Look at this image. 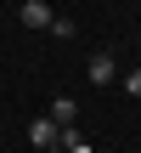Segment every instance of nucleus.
<instances>
[{
	"mask_svg": "<svg viewBox=\"0 0 141 153\" xmlns=\"http://www.w3.org/2000/svg\"><path fill=\"white\" fill-rule=\"evenodd\" d=\"M28 142H34L40 153H57V148H62V125H57L51 114H40V119L28 125Z\"/></svg>",
	"mask_w": 141,
	"mask_h": 153,
	"instance_id": "f257e3e1",
	"label": "nucleus"
},
{
	"mask_svg": "<svg viewBox=\"0 0 141 153\" xmlns=\"http://www.w3.org/2000/svg\"><path fill=\"white\" fill-rule=\"evenodd\" d=\"M17 23H23V28H51V6H45V0H23V6H17Z\"/></svg>",
	"mask_w": 141,
	"mask_h": 153,
	"instance_id": "f03ea898",
	"label": "nucleus"
},
{
	"mask_svg": "<svg viewBox=\"0 0 141 153\" xmlns=\"http://www.w3.org/2000/svg\"><path fill=\"white\" fill-rule=\"evenodd\" d=\"M85 74H90V85H107V79H113V74H119V62H113V57H107V51H96V57H90V68H85Z\"/></svg>",
	"mask_w": 141,
	"mask_h": 153,
	"instance_id": "7ed1b4c3",
	"label": "nucleus"
},
{
	"mask_svg": "<svg viewBox=\"0 0 141 153\" xmlns=\"http://www.w3.org/2000/svg\"><path fill=\"white\" fill-rule=\"evenodd\" d=\"M51 119H57V125H73V119H79V102H73V97H57V102H51Z\"/></svg>",
	"mask_w": 141,
	"mask_h": 153,
	"instance_id": "20e7f679",
	"label": "nucleus"
},
{
	"mask_svg": "<svg viewBox=\"0 0 141 153\" xmlns=\"http://www.w3.org/2000/svg\"><path fill=\"white\" fill-rule=\"evenodd\" d=\"M124 91H130V97H141V68H130V74H124Z\"/></svg>",
	"mask_w": 141,
	"mask_h": 153,
	"instance_id": "39448f33",
	"label": "nucleus"
},
{
	"mask_svg": "<svg viewBox=\"0 0 141 153\" xmlns=\"http://www.w3.org/2000/svg\"><path fill=\"white\" fill-rule=\"evenodd\" d=\"M62 153H90V142H85V136H73V142H68Z\"/></svg>",
	"mask_w": 141,
	"mask_h": 153,
	"instance_id": "423d86ee",
	"label": "nucleus"
}]
</instances>
